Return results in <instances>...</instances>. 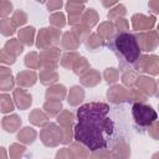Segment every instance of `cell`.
I'll list each match as a JSON object with an SVG mask.
<instances>
[{
    "label": "cell",
    "instance_id": "1",
    "mask_svg": "<svg viewBox=\"0 0 159 159\" xmlns=\"http://www.w3.org/2000/svg\"><path fill=\"white\" fill-rule=\"evenodd\" d=\"M109 106L101 102H91L77 109L78 123L73 128L75 139L89 150L106 148L113 135L114 125L107 117Z\"/></svg>",
    "mask_w": 159,
    "mask_h": 159
},
{
    "label": "cell",
    "instance_id": "2",
    "mask_svg": "<svg viewBox=\"0 0 159 159\" xmlns=\"http://www.w3.org/2000/svg\"><path fill=\"white\" fill-rule=\"evenodd\" d=\"M108 47L117 56L119 62V71L124 72L133 70L134 63L140 56V47L138 45L135 35L122 31L108 40Z\"/></svg>",
    "mask_w": 159,
    "mask_h": 159
},
{
    "label": "cell",
    "instance_id": "3",
    "mask_svg": "<svg viewBox=\"0 0 159 159\" xmlns=\"http://www.w3.org/2000/svg\"><path fill=\"white\" fill-rule=\"evenodd\" d=\"M132 113L135 124L143 129L149 128V125H152L158 118L157 112L150 106H147L144 103H134L132 108Z\"/></svg>",
    "mask_w": 159,
    "mask_h": 159
},
{
    "label": "cell",
    "instance_id": "4",
    "mask_svg": "<svg viewBox=\"0 0 159 159\" xmlns=\"http://www.w3.org/2000/svg\"><path fill=\"white\" fill-rule=\"evenodd\" d=\"M41 140L45 145L47 147H56L57 144H60L62 142V137H63V132L62 128L58 127L55 123H46L43 124V128L40 133Z\"/></svg>",
    "mask_w": 159,
    "mask_h": 159
},
{
    "label": "cell",
    "instance_id": "5",
    "mask_svg": "<svg viewBox=\"0 0 159 159\" xmlns=\"http://www.w3.org/2000/svg\"><path fill=\"white\" fill-rule=\"evenodd\" d=\"M60 35H61V31L57 29H41L36 41L37 48L43 50V48L57 45L60 41Z\"/></svg>",
    "mask_w": 159,
    "mask_h": 159
},
{
    "label": "cell",
    "instance_id": "6",
    "mask_svg": "<svg viewBox=\"0 0 159 159\" xmlns=\"http://www.w3.org/2000/svg\"><path fill=\"white\" fill-rule=\"evenodd\" d=\"M133 70L135 72H147L150 73L153 76L158 75V56L155 55H150V56H139V58L137 60V62L133 66Z\"/></svg>",
    "mask_w": 159,
    "mask_h": 159
},
{
    "label": "cell",
    "instance_id": "7",
    "mask_svg": "<svg viewBox=\"0 0 159 159\" xmlns=\"http://www.w3.org/2000/svg\"><path fill=\"white\" fill-rule=\"evenodd\" d=\"M60 57V50L56 47L43 48L40 53V67L43 70H55L57 67V60Z\"/></svg>",
    "mask_w": 159,
    "mask_h": 159
},
{
    "label": "cell",
    "instance_id": "8",
    "mask_svg": "<svg viewBox=\"0 0 159 159\" xmlns=\"http://www.w3.org/2000/svg\"><path fill=\"white\" fill-rule=\"evenodd\" d=\"M58 123L62 125V142L63 144H70L72 142V123H73V114L68 111H62V113L57 117Z\"/></svg>",
    "mask_w": 159,
    "mask_h": 159
},
{
    "label": "cell",
    "instance_id": "9",
    "mask_svg": "<svg viewBox=\"0 0 159 159\" xmlns=\"http://www.w3.org/2000/svg\"><path fill=\"white\" fill-rule=\"evenodd\" d=\"M135 37L140 47V51H153L158 46V36H157V31L154 30L149 32H142Z\"/></svg>",
    "mask_w": 159,
    "mask_h": 159
},
{
    "label": "cell",
    "instance_id": "10",
    "mask_svg": "<svg viewBox=\"0 0 159 159\" xmlns=\"http://www.w3.org/2000/svg\"><path fill=\"white\" fill-rule=\"evenodd\" d=\"M135 84L138 87V89L140 92H143L145 96H154L157 94V81L154 78L150 77H145V76H139L137 77Z\"/></svg>",
    "mask_w": 159,
    "mask_h": 159
},
{
    "label": "cell",
    "instance_id": "11",
    "mask_svg": "<svg viewBox=\"0 0 159 159\" xmlns=\"http://www.w3.org/2000/svg\"><path fill=\"white\" fill-rule=\"evenodd\" d=\"M132 24H133V29L137 30V31L150 30L155 25V19L154 17H148V16L142 15V14H135L132 17Z\"/></svg>",
    "mask_w": 159,
    "mask_h": 159
},
{
    "label": "cell",
    "instance_id": "12",
    "mask_svg": "<svg viewBox=\"0 0 159 159\" xmlns=\"http://www.w3.org/2000/svg\"><path fill=\"white\" fill-rule=\"evenodd\" d=\"M107 97L113 103H123L128 98V89H125L123 86H113L108 89Z\"/></svg>",
    "mask_w": 159,
    "mask_h": 159
},
{
    "label": "cell",
    "instance_id": "13",
    "mask_svg": "<svg viewBox=\"0 0 159 159\" xmlns=\"http://www.w3.org/2000/svg\"><path fill=\"white\" fill-rule=\"evenodd\" d=\"M37 80V75L34 71H22L16 76V82L20 87H31L35 84Z\"/></svg>",
    "mask_w": 159,
    "mask_h": 159
},
{
    "label": "cell",
    "instance_id": "14",
    "mask_svg": "<svg viewBox=\"0 0 159 159\" xmlns=\"http://www.w3.org/2000/svg\"><path fill=\"white\" fill-rule=\"evenodd\" d=\"M14 98H15V103L20 109H26L31 106L32 103V98L29 93H26L24 89L17 88L14 91Z\"/></svg>",
    "mask_w": 159,
    "mask_h": 159
},
{
    "label": "cell",
    "instance_id": "15",
    "mask_svg": "<svg viewBox=\"0 0 159 159\" xmlns=\"http://www.w3.org/2000/svg\"><path fill=\"white\" fill-rule=\"evenodd\" d=\"M81 83L86 87H92V86H96L101 81V76L97 71L94 70H87L84 73L81 75Z\"/></svg>",
    "mask_w": 159,
    "mask_h": 159
},
{
    "label": "cell",
    "instance_id": "16",
    "mask_svg": "<svg viewBox=\"0 0 159 159\" xmlns=\"http://www.w3.org/2000/svg\"><path fill=\"white\" fill-rule=\"evenodd\" d=\"M66 96V88L63 84H56L50 87L46 91V99H51V101H62Z\"/></svg>",
    "mask_w": 159,
    "mask_h": 159
},
{
    "label": "cell",
    "instance_id": "17",
    "mask_svg": "<svg viewBox=\"0 0 159 159\" xmlns=\"http://www.w3.org/2000/svg\"><path fill=\"white\" fill-rule=\"evenodd\" d=\"M81 41L77 39V36L71 31V32H65L63 34V37H62V41H61V45L65 50H76L78 46H80Z\"/></svg>",
    "mask_w": 159,
    "mask_h": 159
},
{
    "label": "cell",
    "instance_id": "18",
    "mask_svg": "<svg viewBox=\"0 0 159 159\" xmlns=\"http://www.w3.org/2000/svg\"><path fill=\"white\" fill-rule=\"evenodd\" d=\"M20 124H21V119L16 114L7 116V117H4L2 118V127L9 133L16 132V129L20 127Z\"/></svg>",
    "mask_w": 159,
    "mask_h": 159
},
{
    "label": "cell",
    "instance_id": "19",
    "mask_svg": "<svg viewBox=\"0 0 159 159\" xmlns=\"http://www.w3.org/2000/svg\"><path fill=\"white\" fill-rule=\"evenodd\" d=\"M84 98V91L80 86H73L68 93V103L71 106H78Z\"/></svg>",
    "mask_w": 159,
    "mask_h": 159
},
{
    "label": "cell",
    "instance_id": "20",
    "mask_svg": "<svg viewBox=\"0 0 159 159\" xmlns=\"http://www.w3.org/2000/svg\"><path fill=\"white\" fill-rule=\"evenodd\" d=\"M81 19H82L81 22H82L84 26L89 27V29L93 27V26L98 22V15H97V12H96L93 9H88V10H86Z\"/></svg>",
    "mask_w": 159,
    "mask_h": 159
},
{
    "label": "cell",
    "instance_id": "21",
    "mask_svg": "<svg viewBox=\"0 0 159 159\" xmlns=\"http://www.w3.org/2000/svg\"><path fill=\"white\" fill-rule=\"evenodd\" d=\"M34 35H35V29L32 26L25 27L19 31V39L21 42H24L27 46H31L34 43Z\"/></svg>",
    "mask_w": 159,
    "mask_h": 159
},
{
    "label": "cell",
    "instance_id": "22",
    "mask_svg": "<svg viewBox=\"0 0 159 159\" xmlns=\"http://www.w3.org/2000/svg\"><path fill=\"white\" fill-rule=\"evenodd\" d=\"M36 135H37V133H36L35 129H32V128H30V127H26V128H24V129L17 134V139H19L20 142L26 143V144H31V143L35 140Z\"/></svg>",
    "mask_w": 159,
    "mask_h": 159
},
{
    "label": "cell",
    "instance_id": "23",
    "mask_svg": "<svg viewBox=\"0 0 159 159\" xmlns=\"http://www.w3.org/2000/svg\"><path fill=\"white\" fill-rule=\"evenodd\" d=\"M114 32V26L111 22H102L98 27V35L103 41H108Z\"/></svg>",
    "mask_w": 159,
    "mask_h": 159
},
{
    "label": "cell",
    "instance_id": "24",
    "mask_svg": "<svg viewBox=\"0 0 159 159\" xmlns=\"http://www.w3.org/2000/svg\"><path fill=\"white\" fill-rule=\"evenodd\" d=\"M58 80V76H57V72L53 71V70H42L41 73H40V81L42 84H52L55 83L56 81Z\"/></svg>",
    "mask_w": 159,
    "mask_h": 159
},
{
    "label": "cell",
    "instance_id": "25",
    "mask_svg": "<svg viewBox=\"0 0 159 159\" xmlns=\"http://www.w3.org/2000/svg\"><path fill=\"white\" fill-rule=\"evenodd\" d=\"M9 53H11L12 56H17L22 52L24 50V46L20 43V40H16V39H12V40H9L6 43H5V47H4Z\"/></svg>",
    "mask_w": 159,
    "mask_h": 159
},
{
    "label": "cell",
    "instance_id": "26",
    "mask_svg": "<svg viewBox=\"0 0 159 159\" xmlns=\"http://www.w3.org/2000/svg\"><path fill=\"white\" fill-rule=\"evenodd\" d=\"M43 109L46 111V113L51 117L53 116H57L61 111H62V104L60 101H51V99H47V102L43 104Z\"/></svg>",
    "mask_w": 159,
    "mask_h": 159
},
{
    "label": "cell",
    "instance_id": "27",
    "mask_svg": "<svg viewBox=\"0 0 159 159\" xmlns=\"http://www.w3.org/2000/svg\"><path fill=\"white\" fill-rule=\"evenodd\" d=\"M29 118H30V122L32 124H35V125H43V124H46L48 122L47 116L45 113H42L40 109H34L30 113Z\"/></svg>",
    "mask_w": 159,
    "mask_h": 159
},
{
    "label": "cell",
    "instance_id": "28",
    "mask_svg": "<svg viewBox=\"0 0 159 159\" xmlns=\"http://www.w3.org/2000/svg\"><path fill=\"white\" fill-rule=\"evenodd\" d=\"M84 43H86V47L91 51H94L97 50L98 47H101L103 45V40L99 37L98 34H91L86 40H84Z\"/></svg>",
    "mask_w": 159,
    "mask_h": 159
},
{
    "label": "cell",
    "instance_id": "29",
    "mask_svg": "<svg viewBox=\"0 0 159 159\" xmlns=\"http://www.w3.org/2000/svg\"><path fill=\"white\" fill-rule=\"evenodd\" d=\"M80 57V55L77 52H67L62 56V60H61V66L67 68V70H72L76 60Z\"/></svg>",
    "mask_w": 159,
    "mask_h": 159
},
{
    "label": "cell",
    "instance_id": "30",
    "mask_svg": "<svg viewBox=\"0 0 159 159\" xmlns=\"http://www.w3.org/2000/svg\"><path fill=\"white\" fill-rule=\"evenodd\" d=\"M128 102H133V103H144L147 101V96L140 92L139 89H135V88H132L128 91V98H127Z\"/></svg>",
    "mask_w": 159,
    "mask_h": 159
},
{
    "label": "cell",
    "instance_id": "31",
    "mask_svg": "<svg viewBox=\"0 0 159 159\" xmlns=\"http://www.w3.org/2000/svg\"><path fill=\"white\" fill-rule=\"evenodd\" d=\"M72 70H73V72H75L76 75L81 76V75L84 73L87 70H89V65H88V62H87V60H86L84 57H81V56H80V57L76 60V62H75Z\"/></svg>",
    "mask_w": 159,
    "mask_h": 159
},
{
    "label": "cell",
    "instance_id": "32",
    "mask_svg": "<svg viewBox=\"0 0 159 159\" xmlns=\"http://www.w3.org/2000/svg\"><path fill=\"white\" fill-rule=\"evenodd\" d=\"M15 26L14 24L11 22L10 19H2L0 20V32L4 35V36H10V35H14L15 34Z\"/></svg>",
    "mask_w": 159,
    "mask_h": 159
},
{
    "label": "cell",
    "instance_id": "33",
    "mask_svg": "<svg viewBox=\"0 0 159 159\" xmlns=\"http://www.w3.org/2000/svg\"><path fill=\"white\" fill-rule=\"evenodd\" d=\"M14 111V103L9 94H0V112L9 113Z\"/></svg>",
    "mask_w": 159,
    "mask_h": 159
},
{
    "label": "cell",
    "instance_id": "34",
    "mask_svg": "<svg viewBox=\"0 0 159 159\" xmlns=\"http://www.w3.org/2000/svg\"><path fill=\"white\" fill-rule=\"evenodd\" d=\"M72 32L77 36V39H78L80 41H84V40L89 36V27L84 26L83 24H80V25H77V26H73Z\"/></svg>",
    "mask_w": 159,
    "mask_h": 159
},
{
    "label": "cell",
    "instance_id": "35",
    "mask_svg": "<svg viewBox=\"0 0 159 159\" xmlns=\"http://www.w3.org/2000/svg\"><path fill=\"white\" fill-rule=\"evenodd\" d=\"M137 72L134 70H128V71H124L123 72V76H122V81L125 86L128 87H133L135 84V81H137Z\"/></svg>",
    "mask_w": 159,
    "mask_h": 159
},
{
    "label": "cell",
    "instance_id": "36",
    "mask_svg": "<svg viewBox=\"0 0 159 159\" xmlns=\"http://www.w3.org/2000/svg\"><path fill=\"white\" fill-rule=\"evenodd\" d=\"M25 65H26V67L32 68V70L40 68V61H39L37 53H36V52H30V53H27L26 57H25Z\"/></svg>",
    "mask_w": 159,
    "mask_h": 159
},
{
    "label": "cell",
    "instance_id": "37",
    "mask_svg": "<svg viewBox=\"0 0 159 159\" xmlns=\"http://www.w3.org/2000/svg\"><path fill=\"white\" fill-rule=\"evenodd\" d=\"M127 14V10H125V7H124V5H117L116 7H113L112 10H109V12H108V19L109 20H117V19H119V17H123L124 15Z\"/></svg>",
    "mask_w": 159,
    "mask_h": 159
},
{
    "label": "cell",
    "instance_id": "38",
    "mask_svg": "<svg viewBox=\"0 0 159 159\" xmlns=\"http://www.w3.org/2000/svg\"><path fill=\"white\" fill-rule=\"evenodd\" d=\"M26 21H27V16H26V14H25L24 11H21V10L15 11L14 15H12V17H11V22L14 24L15 27H19V26L24 25Z\"/></svg>",
    "mask_w": 159,
    "mask_h": 159
},
{
    "label": "cell",
    "instance_id": "39",
    "mask_svg": "<svg viewBox=\"0 0 159 159\" xmlns=\"http://www.w3.org/2000/svg\"><path fill=\"white\" fill-rule=\"evenodd\" d=\"M71 152H72V154H73L75 158H78V157L86 158V157L89 155V153L87 152V149H86L83 145H81L78 142H77V143H73V144L71 145Z\"/></svg>",
    "mask_w": 159,
    "mask_h": 159
},
{
    "label": "cell",
    "instance_id": "40",
    "mask_svg": "<svg viewBox=\"0 0 159 159\" xmlns=\"http://www.w3.org/2000/svg\"><path fill=\"white\" fill-rule=\"evenodd\" d=\"M50 24L53 25L55 27H63L65 24H66V19H65V15L62 12H56V14H52L50 16Z\"/></svg>",
    "mask_w": 159,
    "mask_h": 159
},
{
    "label": "cell",
    "instance_id": "41",
    "mask_svg": "<svg viewBox=\"0 0 159 159\" xmlns=\"http://www.w3.org/2000/svg\"><path fill=\"white\" fill-rule=\"evenodd\" d=\"M14 87V78L11 75L0 76V89L1 91H10Z\"/></svg>",
    "mask_w": 159,
    "mask_h": 159
},
{
    "label": "cell",
    "instance_id": "42",
    "mask_svg": "<svg viewBox=\"0 0 159 159\" xmlns=\"http://www.w3.org/2000/svg\"><path fill=\"white\" fill-rule=\"evenodd\" d=\"M66 10L68 11L70 15H76V16H80V14L84 10L83 5L82 4H78V2H67L66 5Z\"/></svg>",
    "mask_w": 159,
    "mask_h": 159
},
{
    "label": "cell",
    "instance_id": "43",
    "mask_svg": "<svg viewBox=\"0 0 159 159\" xmlns=\"http://www.w3.org/2000/svg\"><path fill=\"white\" fill-rule=\"evenodd\" d=\"M104 76V80L106 82L109 84V83H114L118 81V77H119V72L116 70V68H107L103 73Z\"/></svg>",
    "mask_w": 159,
    "mask_h": 159
},
{
    "label": "cell",
    "instance_id": "44",
    "mask_svg": "<svg viewBox=\"0 0 159 159\" xmlns=\"http://www.w3.org/2000/svg\"><path fill=\"white\" fill-rule=\"evenodd\" d=\"M15 56H12L11 53H9L5 48L0 50V62H4V63H7V65H12L15 62Z\"/></svg>",
    "mask_w": 159,
    "mask_h": 159
},
{
    "label": "cell",
    "instance_id": "45",
    "mask_svg": "<svg viewBox=\"0 0 159 159\" xmlns=\"http://www.w3.org/2000/svg\"><path fill=\"white\" fill-rule=\"evenodd\" d=\"M11 11H12V4L10 1H6V0L0 1V17L9 15Z\"/></svg>",
    "mask_w": 159,
    "mask_h": 159
},
{
    "label": "cell",
    "instance_id": "46",
    "mask_svg": "<svg viewBox=\"0 0 159 159\" xmlns=\"http://www.w3.org/2000/svg\"><path fill=\"white\" fill-rule=\"evenodd\" d=\"M26 148L24 145H20V144H12L11 148H10V155L14 157V158H17V157H21L24 153H25Z\"/></svg>",
    "mask_w": 159,
    "mask_h": 159
},
{
    "label": "cell",
    "instance_id": "47",
    "mask_svg": "<svg viewBox=\"0 0 159 159\" xmlns=\"http://www.w3.org/2000/svg\"><path fill=\"white\" fill-rule=\"evenodd\" d=\"M113 26H114V27L118 30V32L127 31V30H128V21H127L125 19L119 17V19H117V20H116V24H114Z\"/></svg>",
    "mask_w": 159,
    "mask_h": 159
},
{
    "label": "cell",
    "instance_id": "48",
    "mask_svg": "<svg viewBox=\"0 0 159 159\" xmlns=\"http://www.w3.org/2000/svg\"><path fill=\"white\" fill-rule=\"evenodd\" d=\"M91 157H93V158H108V157H111V153H109V150L102 148V149L93 150V153H92Z\"/></svg>",
    "mask_w": 159,
    "mask_h": 159
},
{
    "label": "cell",
    "instance_id": "49",
    "mask_svg": "<svg viewBox=\"0 0 159 159\" xmlns=\"http://www.w3.org/2000/svg\"><path fill=\"white\" fill-rule=\"evenodd\" d=\"M61 6H62V0H48V2H47V9L50 11L58 10Z\"/></svg>",
    "mask_w": 159,
    "mask_h": 159
},
{
    "label": "cell",
    "instance_id": "50",
    "mask_svg": "<svg viewBox=\"0 0 159 159\" xmlns=\"http://www.w3.org/2000/svg\"><path fill=\"white\" fill-rule=\"evenodd\" d=\"M149 135H152L154 139H158V122L157 120L152 125H149Z\"/></svg>",
    "mask_w": 159,
    "mask_h": 159
},
{
    "label": "cell",
    "instance_id": "51",
    "mask_svg": "<svg viewBox=\"0 0 159 159\" xmlns=\"http://www.w3.org/2000/svg\"><path fill=\"white\" fill-rule=\"evenodd\" d=\"M63 157H66V158H70V157L75 158L73 154H72V152H71L70 149H67V148H63L62 150H60V152L56 154V158H63Z\"/></svg>",
    "mask_w": 159,
    "mask_h": 159
},
{
    "label": "cell",
    "instance_id": "52",
    "mask_svg": "<svg viewBox=\"0 0 159 159\" xmlns=\"http://www.w3.org/2000/svg\"><path fill=\"white\" fill-rule=\"evenodd\" d=\"M149 7L152 9V11L154 14L158 12V0H150L149 1Z\"/></svg>",
    "mask_w": 159,
    "mask_h": 159
},
{
    "label": "cell",
    "instance_id": "53",
    "mask_svg": "<svg viewBox=\"0 0 159 159\" xmlns=\"http://www.w3.org/2000/svg\"><path fill=\"white\" fill-rule=\"evenodd\" d=\"M101 1H102L103 6H106V7H111L112 5H114L117 2V0H101Z\"/></svg>",
    "mask_w": 159,
    "mask_h": 159
},
{
    "label": "cell",
    "instance_id": "54",
    "mask_svg": "<svg viewBox=\"0 0 159 159\" xmlns=\"http://www.w3.org/2000/svg\"><path fill=\"white\" fill-rule=\"evenodd\" d=\"M5 75H11V70L0 66V76H5Z\"/></svg>",
    "mask_w": 159,
    "mask_h": 159
},
{
    "label": "cell",
    "instance_id": "55",
    "mask_svg": "<svg viewBox=\"0 0 159 159\" xmlns=\"http://www.w3.org/2000/svg\"><path fill=\"white\" fill-rule=\"evenodd\" d=\"M0 157L1 158H6L7 157V154H6V152H5V149L2 147H0Z\"/></svg>",
    "mask_w": 159,
    "mask_h": 159
},
{
    "label": "cell",
    "instance_id": "56",
    "mask_svg": "<svg viewBox=\"0 0 159 159\" xmlns=\"http://www.w3.org/2000/svg\"><path fill=\"white\" fill-rule=\"evenodd\" d=\"M68 1H70V2H78V4H80V2H86L87 0H68Z\"/></svg>",
    "mask_w": 159,
    "mask_h": 159
},
{
    "label": "cell",
    "instance_id": "57",
    "mask_svg": "<svg viewBox=\"0 0 159 159\" xmlns=\"http://www.w3.org/2000/svg\"><path fill=\"white\" fill-rule=\"evenodd\" d=\"M36 1H39V2H41V4H42V2H45L46 0H36Z\"/></svg>",
    "mask_w": 159,
    "mask_h": 159
},
{
    "label": "cell",
    "instance_id": "58",
    "mask_svg": "<svg viewBox=\"0 0 159 159\" xmlns=\"http://www.w3.org/2000/svg\"><path fill=\"white\" fill-rule=\"evenodd\" d=\"M0 1H2V0H0Z\"/></svg>",
    "mask_w": 159,
    "mask_h": 159
}]
</instances>
